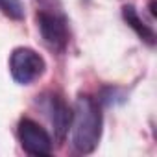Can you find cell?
Returning a JSON list of instances; mask_svg holds the SVG:
<instances>
[{"label":"cell","instance_id":"6da1fadb","mask_svg":"<svg viewBox=\"0 0 157 157\" xmlns=\"http://www.w3.org/2000/svg\"><path fill=\"white\" fill-rule=\"evenodd\" d=\"M70 129V142L76 153L87 155L98 148L104 131V115L102 105L89 94H80L76 98Z\"/></svg>","mask_w":157,"mask_h":157},{"label":"cell","instance_id":"7a4b0ae2","mask_svg":"<svg viewBox=\"0 0 157 157\" xmlns=\"http://www.w3.org/2000/svg\"><path fill=\"white\" fill-rule=\"evenodd\" d=\"M46 61L44 57L30 46H17L10 56V72L15 83L32 85L44 74Z\"/></svg>","mask_w":157,"mask_h":157},{"label":"cell","instance_id":"3957f363","mask_svg":"<svg viewBox=\"0 0 157 157\" xmlns=\"http://www.w3.org/2000/svg\"><path fill=\"white\" fill-rule=\"evenodd\" d=\"M39 33L44 41V44L54 52H65L68 44V22L59 11H48L41 10L35 15Z\"/></svg>","mask_w":157,"mask_h":157},{"label":"cell","instance_id":"277c9868","mask_svg":"<svg viewBox=\"0 0 157 157\" xmlns=\"http://www.w3.org/2000/svg\"><path fill=\"white\" fill-rule=\"evenodd\" d=\"M17 135H19L21 148L28 155H50L52 153L54 140H52L50 133L35 120L22 117L19 120Z\"/></svg>","mask_w":157,"mask_h":157},{"label":"cell","instance_id":"5b68a950","mask_svg":"<svg viewBox=\"0 0 157 157\" xmlns=\"http://www.w3.org/2000/svg\"><path fill=\"white\" fill-rule=\"evenodd\" d=\"M43 98V107L50 118V124L54 128V137L57 142H63L72 122V109L67 105V102L56 94V93H46Z\"/></svg>","mask_w":157,"mask_h":157},{"label":"cell","instance_id":"8992f818","mask_svg":"<svg viewBox=\"0 0 157 157\" xmlns=\"http://www.w3.org/2000/svg\"><path fill=\"white\" fill-rule=\"evenodd\" d=\"M122 19H124V22L137 33V37H139L142 43H146L148 46H155V43H157L155 32H153V28H151L150 24H146V22L140 19V15L137 13L135 6L126 4V6L122 8Z\"/></svg>","mask_w":157,"mask_h":157},{"label":"cell","instance_id":"52a82bcc","mask_svg":"<svg viewBox=\"0 0 157 157\" xmlns=\"http://www.w3.org/2000/svg\"><path fill=\"white\" fill-rule=\"evenodd\" d=\"M126 100H128V93L122 87H117V85H105V87H102L100 93H98V98H96V102L102 107L122 105V104H126Z\"/></svg>","mask_w":157,"mask_h":157},{"label":"cell","instance_id":"ba28073f","mask_svg":"<svg viewBox=\"0 0 157 157\" xmlns=\"http://www.w3.org/2000/svg\"><path fill=\"white\" fill-rule=\"evenodd\" d=\"M0 11L6 17L13 21H22L24 19V4L21 0H0Z\"/></svg>","mask_w":157,"mask_h":157},{"label":"cell","instance_id":"9c48e42d","mask_svg":"<svg viewBox=\"0 0 157 157\" xmlns=\"http://www.w3.org/2000/svg\"><path fill=\"white\" fill-rule=\"evenodd\" d=\"M37 2L48 11H59L61 10V0H37Z\"/></svg>","mask_w":157,"mask_h":157}]
</instances>
